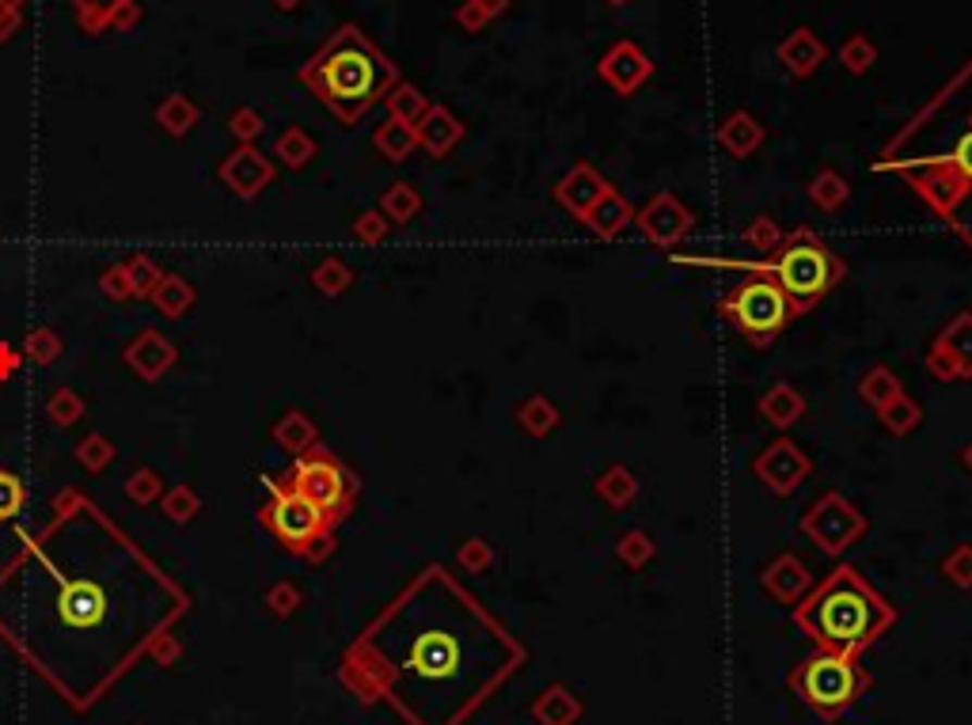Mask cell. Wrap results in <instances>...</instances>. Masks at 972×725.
Returning a JSON list of instances; mask_svg holds the SVG:
<instances>
[{
    "mask_svg": "<svg viewBox=\"0 0 972 725\" xmlns=\"http://www.w3.org/2000/svg\"><path fill=\"white\" fill-rule=\"evenodd\" d=\"M285 483H289L304 501H312L331 524L350 516L353 501H358V479H353L331 452H304V457L292 464V472Z\"/></svg>",
    "mask_w": 972,
    "mask_h": 725,
    "instance_id": "obj_10",
    "label": "cell"
},
{
    "mask_svg": "<svg viewBox=\"0 0 972 725\" xmlns=\"http://www.w3.org/2000/svg\"><path fill=\"white\" fill-rule=\"evenodd\" d=\"M798 528L806 539H813L817 551L844 554L847 547L867 532V516H862V509H855L839 490H828L809 505V513L801 516Z\"/></svg>",
    "mask_w": 972,
    "mask_h": 725,
    "instance_id": "obj_11",
    "label": "cell"
},
{
    "mask_svg": "<svg viewBox=\"0 0 972 725\" xmlns=\"http://www.w3.org/2000/svg\"><path fill=\"white\" fill-rule=\"evenodd\" d=\"M381 213H388L396 225H411L414 217L422 213V198L411 183H396L388 195L381 198Z\"/></svg>",
    "mask_w": 972,
    "mask_h": 725,
    "instance_id": "obj_33",
    "label": "cell"
},
{
    "mask_svg": "<svg viewBox=\"0 0 972 725\" xmlns=\"http://www.w3.org/2000/svg\"><path fill=\"white\" fill-rule=\"evenodd\" d=\"M532 714H536V722H544V725H574L582 718V703L574 699V691L554 684V688H547L544 696L536 699Z\"/></svg>",
    "mask_w": 972,
    "mask_h": 725,
    "instance_id": "obj_26",
    "label": "cell"
},
{
    "mask_svg": "<svg viewBox=\"0 0 972 725\" xmlns=\"http://www.w3.org/2000/svg\"><path fill=\"white\" fill-rule=\"evenodd\" d=\"M752 472H756V479L775 493V498H790V493L813 475V460H809L790 437H778V441H771L768 449L756 457Z\"/></svg>",
    "mask_w": 972,
    "mask_h": 725,
    "instance_id": "obj_14",
    "label": "cell"
},
{
    "mask_svg": "<svg viewBox=\"0 0 972 725\" xmlns=\"http://www.w3.org/2000/svg\"><path fill=\"white\" fill-rule=\"evenodd\" d=\"M605 4H612V8H623V4H631V0H605Z\"/></svg>",
    "mask_w": 972,
    "mask_h": 725,
    "instance_id": "obj_49",
    "label": "cell"
},
{
    "mask_svg": "<svg viewBox=\"0 0 972 725\" xmlns=\"http://www.w3.org/2000/svg\"><path fill=\"white\" fill-rule=\"evenodd\" d=\"M300 84L342 126H358L376 103L388 99V91L399 84V68L396 61L384 58L365 30L346 23L304 61Z\"/></svg>",
    "mask_w": 972,
    "mask_h": 725,
    "instance_id": "obj_4",
    "label": "cell"
},
{
    "mask_svg": "<svg viewBox=\"0 0 972 725\" xmlns=\"http://www.w3.org/2000/svg\"><path fill=\"white\" fill-rule=\"evenodd\" d=\"M320 282H323V289H331V292H338L342 289L346 282H350V270L342 266V262H327V266L320 270Z\"/></svg>",
    "mask_w": 972,
    "mask_h": 725,
    "instance_id": "obj_44",
    "label": "cell"
},
{
    "mask_svg": "<svg viewBox=\"0 0 972 725\" xmlns=\"http://www.w3.org/2000/svg\"><path fill=\"white\" fill-rule=\"evenodd\" d=\"M965 464H969V472H972V445L965 449Z\"/></svg>",
    "mask_w": 972,
    "mask_h": 725,
    "instance_id": "obj_50",
    "label": "cell"
},
{
    "mask_svg": "<svg viewBox=\"0 0 972 725\" xmlns=\"http://www.w3.org/2000/svg\"><path fill=\"white\" fill-rule=\"evenodd\" d=\"M615 554H620V562H623V566H631V570H643V566H650V562H653V554H658V547H653V539L646 536L643 528H635V532H623V536H620V543H615Z\"/></svg>",
    "mask_w": 972,
    "mask_h": 725,
    "instance_id": "obj_34",
    "label": "cell"
},
{
    "mask_svg": "<svg viewBox=\"0 0 972 725\" xmlns=\"http://www.w3.org/2000/svg\"><path fill=\"white\" fill-rule=\"evenodd\" d=\"M597 493L600 498L608 501V505L612 509H627L631 501L638 498V479H635V472H631V467H623V464H612V467H605V472L597 475Z\"/></svg>",
    "mask_w": 972,
    "mask_h": 725,
    "instance_id": "obj_28",
    "label": "cell"
},
{
    "mask_svg": "<svg viewBox=\"0 0 972 725\" xmlns=\"http://www.w3.org/2000/svg\"><path fill=\"white\" fill-rule=\"evenodd\" d=\"M676 262L688 266H726V270H745V274H763L790 297L794 315H806L844 282L847 266L836 251L821 243V236L809 228H794L790 236H783V243L775 251H768V259L760 262H733V259H696V254H673Z\"/></svg>",
    "mask_w": 972,
    "mask_h": 725,
    "instance_id": "obj_6",
    "label": "cell"
},
{
    "mask_svg": "<svg viewBox=\"0 0 972 725\" xmlns=\"http://www.w3.org/2000/svg\"><path fill=\"white\" fill-rule=\"evenodd\" d=\"M20 505H23V486H20V479H12L8 472H0V521H8V516H12Z\"/></svg>",
    "mask_w": 972,
    "mask_h": 725,
    "instance_id": "obj_42",
    "label": "cell"
},
{
    "mask_svg": "<svg viewBox=\"0 0 972 725\" xmlns=\"http://www.w3.org/2000/svg\"><path fill=\"white\" fill-rule=\"evenodd\" d=\"M384 103H388V114H391V118L407 122V126H419V118L429 111V99L422 96V91L414 88V84H407V80H399L396 88L388 91V99H384Z\"/></svg>",
    "mask_w": 972,
    "mask_h": 725,
    "instance_id": "obj_32",
    "label": "cell"
},
{
    "mask_svg": "<svg viewBox=\"0 0 972 725\" xmlns=\"http://www.w3.org/2000/svg\"><path fill=\"white\" fill-rule=\"evenodd\" d=\"M20 4V0H0V8H15Z\"/></svg>",
    "mask_w": 972,
    "mask_h": 725,
    "instance_id": "obj_51",
    "label": "cell"
},
{
    "mask_svg": "<svg viewBox=\"0 0 972 725\" xmlns=\"http://www.w3.org/2000/svg\"><path fill=\"white\" fill-rule=\"evenodd\" d=\"M905 391V384H900V376L893 373V368L885 365H874L867 376L859 380V399L867 407H874V411H882L885 403H893V399Z\"/></svg>",
    "mask_w": 972,
    "mask_h": 725,
    "instance_id": "obj_30",
    "label": "cell"
},
{
    "mask_svg": "<svg viewBox=\"0 0 972 725\" xmlns=\"http://www.w3.org/2000/svg\"><path fill=\"white\" fill-rule=\"evenodd\" d=\"M516 426L524 429L528 437H547L554 434V426H559V407L551 403L547 396H528L521 407H516Z\"/></svg>",
    "mask_w": 972,
    "mask_h": 725,
    "instance_id": "obj_29",
    "label": "cell"
},
{
    "mask_svg": "<svg viewBox=\"0 0 972 725\" xmlns=\"http://www.w3.org/2000/svg\"><path fill=\"white\" fill-rule=\"evenodd\" d=\"M179 612L187 597L88 501L0 574V630L73 707L96 703Z\"/></svg>",
    "mask_w": 972,
    "mask_h": 725,
    "instance_id": "obj_1",
    "label": "cell"
},
{
    "mask_svg": "<svg viewBox=\"0 0 972 725\" xmlns=\"http://www.w3.org/2000/svg\"><path fill=\"white\" fill-rule=\"evenodd\" d=\"M631 225H635V205H631L615 187L608 190V195L589 210V217H585V228H589V233L597 236V240H605V243L620 240Z\"/></svg>",
    "mask_w": 972,
    "mask_h": 725,
    "instance_id": "obj_19",
    "label": "cell"
},
{
    "mask_svg": "<svg viewBox=\"0 0 972 725\" xmlns=\"http://www.w3.org/2000/svg\"><path fill=\"white\" fill-rule=\"evenodd\" d=\"M414 134H419V149H426L434 160H441V157H449L460 141H464V122H460L449 107L429 103V111L419 118Z\"/></svg>",
    "mask_w": 972,
    "mask_h": 725,
    "instance_id": "obj_17",
    "label": "cell"
},
{
    "mask_svg": "<svg viewBox=\"0 0 972 725\" xmlns=\"http://www.w3.org/2000/svg\"><path fill=\"white\" fill-rule=\"evenodd\" d=\"M877 422H882V426L889 429V434L908 437V434H912V429L923 422V407L915 403L912 396H905V391H900V396L893 399V403H885L882 411H877Z\"/></svg>",
    "mask_w": 972,
    "mask_h": 725,
    "instance_id": "obj_31",
    "label": "cell"
},
{
    "mask_svg": "<svg viewBox=\"0 0 972 725\" xmlns=\"http://www.w3.org/2000/svg\"><path fill=\"white\" fill-rule=\"evenodd\" d=\"M353 233H358L365 243H381V240H384V233H388V225H384L381 213H365V217H361L358 225H353Z\"/></svg>",
    "mask_w": 972,
    "mask_h": 725,
    "instance_id": "obj_43",
    "label": "cell"
},
{
    "mask_svg": "<svg viewBox=\"0 0 972 725\" xmlns=\"http://www.w3.org/2000/svg\"><path fill=\"white\" fill-rule=\"evenodd\" d=\"M597 76L615 91V96H635V91L653 76V61L643 46L623 38V42H615L612 50L597 61Z\"/></svg>",
    "mask_w": 972,
    "mask_h": 725,
    "instance_id": "obj_15",
    "label": "cell"
},
{
    "mask_svg": "<svg viewBox=\"0 0 972 725\" xmlns=\"http://www.w3.org/2000/svg\"><path fill=\"white\" fill-rule=\"evenodd\" d=\"M225 179L233 183L236 190H244V195H254V190L270 179V164L254 149H240L225 164Z\"/></svg>",
    "mask_w": 972,
    "mask_h": 725,
    "instance_id": "obj_27",
    "label": "cell"
},
{
    "mask_svg": "<svg viewBox=\"0 0 972 725\" xmlns=\"http://www.w3.org/2000/svg\"><path fill=\"white\" fill-rule=\"evenodd\" d=\"M195 118H198V107L183 96H167L164 107H160V122H164L172 134H187V129L195 126Z\"/></svg>",
    "mask_w": 972,
    "mask_h": 725,
    "instance_id": "obj_38",
    "label": "cell"
},
{
    "mask_svg": "<svg viewBox=\"0 0 972 725\" xmlns=\"http://www.w3.org/2000/svg\"><path fill=\"white\" fill-rule=\"evenodd\" d=\"M262 524L277 536V543L289 547V551H300L308 559H323L331 551V528L335 524L312 505L304 501L289 483H277L270 486V501L262 509Z\"/></svg>",
    "mask_w": 972,
    "mask_h": 725,
    "instance_id": "obj_9",
    "label": "cell"
},
{
    "mask_svg": "<svg viewBox=\"0 0 972 725\" xmlns=\"http://www.w3.org/2000/svg\"><path fill=\"white\" fill-rule=\"evenodd\" d=\"M927 373L938 384L972 380V312H958L927 350Z\"/></svg>",
    "mask_w": 972,
    "mask_h": 725,
    "instance_id": "obj_12",
    "label": "cell"
},
{
    "mask_svg": "<svg viewBox=\"0 0 972 725\" xmlns=\"http://www.w3.org/2000/svg\"><path fill=\"white\" fill-rule=\"evenodd\" d=\"M635 225L653 247L673 251L676 243H684L696 228V213L681 202L676 195H653L643 210H635Z\"/></svg>",
    "mask_w": 972,
    "mask_h": 725,
    "instance_id": "obj_13",
    "label": "cell"
},
{
    "mask_svg": "<svg viewBox=\"0 0 972 725\" xmlns=\"http://www.w3.org/2000/svg\"><path fill=\"white\" fill-rule=\"evenodd\" d=\"M768 141V129L756 118L752 111H733L726 122L719 126V145L730 152L733 160H748L760 152V145Z\"/></svg>",
    "mask_w": 972,
    "mask_h": 725,
    "instance_id": "obj_21",
    "label": "cell"
},
{
    "mask_svg": "<svg viewBox=\"0 0 972 725\" xmlns=\"http://www.w3.org/2000/svg\"><path fill=\"white\" fill-rule=\"evenodd\" d=\"M756 407H760V418L768 422V426H775V429H790L794 422L806 418V396H801V391L794 388V384H786V380L771 384Z\"/></svg>",
    "mask_w": 972,
    "mask_h": 725,
    "instance_id": "obj_23",
    "label": "cell"
},
{
    "mask_svg": "<svg viewBox=\"0 0 972 725\" xmlns=\"http://www.w3.org/2000/svg\"><path fill=\"white\" fill-rule=\"evenodd\" d=\"M486 627L494 623L483 615L479 600L468 597L449 570L429 566L346 653L342 680L365 703L388 696L399 711L411 703L414 691H452L472 684L483 696L498 676L468 668V638L483 635Z\"/></svg>",
    "mask_w": 972,
    "mask_h": 725,
    "instance_id": "obj_2",
    "label": "cell"
},
{
    "mask_svg": "<svg viewBox=\"0 0 972 725\" xmlns=\"http://www.w3.org/2000/svg\"><path fill=\"white\" fill-rule=\"evenodd\" d=\"M270 608H274L277 615H289L292 608H297V592L292 589H274L270 592Z\"/></svg>",
    "mask_w": 972,
    "mask_h": 725,
    "instance_id": "obj_46",
    "label": "cell"
},
{
    "mask_svg": "<svg viewBox=\"0 0 972 725\" xmlns=\"http://www.w3.org/2000/svg\"><path fill=\"white\" fill-rule=\"evenodd\" d=\"M874 61H877V46L870 42L867 35H851L844 46H839V65H844L847 73L867 76L870 68H874Z\"/></svg>",
    "mask_w": 972,
    "mask_h": 725,
    "instance_id": "obj_36",
    "label": "cell"
},
{
    "mask_svg": "<svg viewBox=\"0 0 972 725\" xmlns=\"http://www.w3.org/2000/svg\"><path fill=\"white\" fill-rule=\"evenodd\" d=\"M509 8V0H464L457 8V23L468 30V35H479L490 20H498L501 12Z\"/></svg>",
    "mask_w": 972,
    "mask_h": 725,
    "instance_id": "obj_35",
    "label": "cell"
},
{
    "mask_svg": "<svg viewBox=\"0 0 972 725\" xmlns=\"http://www.w3.org/2000/svg\"><path fill=\"white\" fill-rule=\"evenodd\" d=\"M277 152H282L292 167H300L312 160V141L304 137V129H285L282 141H277Z\"/></svg>",
    "mask_w": 972,
    "mask_h": 725,
    "instance_id": "obj_41",
    "label": "cell"
},
{
    "mask_svg": "<svg viewBox=\"0 0 972 725\" xmlns=\"http://www.w3.org/2000/svg\"><path fill=\"white\" fill-rule=\"evenodd\" d=\"M15 23H20V4H15V8H0V38L12 35Z\"/></svg>",
    "mask_w": 972,
    "mask_h": 725,
    "instance_id": "obj_47",
    "label": "cell"
},
{
    "mask_svg": "<svg viewBox=\"0 0 972 725\" xmlns=\"http://www.w3.org/2000/svg\"><path fill=\"white\" fill-rule=\"evenodd\" d=\"M740 240H745L748 247H756V251H775L778 243H783V228L775 225L771 217H752L745 228H740Z\"/></svg>",
    "mask_w": 972,
    "mask_h": 725,
    "instance_id": "obj_37",
    "label": "cell"
},
{
    "mask_svg": "<svg viewBox=\"0 0 972 725\" xmlns=\"http://www.w3.org/2000/svg\"><path fill=\"white\" fill-rule=\"evenodd\" d=\"M790 688L806 707H813L821 718H839L851 711V703L870 688V676L859 668V661L847 653L821 650L817 658L801 661L790 673Z\"/></svg>",
    "mask_w": 972,
    "mask_h": 725,
    "instance_id": "obj_8",
    "label": "cell"
},
{
    "mask_svg": "<svg viewBox=\"0 0 972 725\" xmlns=\"http://www.w3.org/2000/svg\"><path fill=\"white\" fill-rule=\"evenodd\" d=\"M874 172L905 179V187L972 247V58L889 137Z\"/></svg>",
    "mask_w": 972,
    "mask_h": 725,
    "instance_id": "obj_3",
    "label": "cell"
},
{
    "mask_svg": "<svg viewBox=\"0 0 972 725\" xmlns=\"http://www.w3.org/2000/svg\"><path fill=\"white\" fill-rule=\"evenodd\" d=\"M608 190H612V183H608L605 175L597 172V167H593V164H585V160H582V164H574L566 175H562L559 183H554L551 198L562 205V210L570 213V217L577 221V225H585V217H589V210L600 202V198L608 195Z\"/></svg>",
    "mask_w": 972,
    "mask_h": 725,
    "instance_id": "obj_16",
    "label": "cell"
},
{
    "mask_svg": "<svg viewBox=\"0 0 972 725\" xmlns=\"http://www.w3.org/2000/svg\"><path fill=\"white\" fill-rule=\"evenodd\" d=\"M373 145L381 149L384 160H391V164H403V160L411 157L414 149H419V134H414V126H407V122L388 118V122H381V129L373 134Z\"/></svg>",
    "mask_w": 972,
    "mask_h": 725,
    "instance_id": "obj_25",
    "label": "cell"
},
{
    "mask_svg": "<svg viewBox=\"0 0 972 725\" xmlns=\"http://www.w3.org/2000/svg\"><path fill=\"white\" fill-rule=\"evenodd\" d=\"M274 4H277V8H297L300 0H274Z\"/></svg>",
    "mask_w": 972,
    "mask_h": 725,
    "instance_id": "obj_48",
    "label": "cell"
},
{
    "mask_svg": "<svg viewBox=\"0 0 972 725\" xmlns=\"http://www.w3.org/2000/svg\"><path fill=\"white\" fill-rule=\"evenodd\" d=\"M824 58H828V46H824L821 35L809 27H794L790 35L778 42V61H783V68L794 76V80L813 76L817 68L824 65Z\"/></svg>",
    "mask_w": 972,
    "mask_h": 725,
    "instance_id": "obj_18",
    "label": "cell"
},
{
    "mask_svg": "<svg viewBox=\"0 0 972 725\" xmlns=\"http://www.w3.org/2000/svg\"><path fill=\"white\" fill-rule=\"evenodd\" d=\"M760 582L775 600H783V604H798V600L809 592V570L801 566L794 554H778V559L763 570Z\"/></svg>",
    "mask_w": 972,
    "mask_h": 725,
    "instance_id": "obj_22",
    "label": "cell"
},
{
    "mask_svg": "<svg viewBox=\"0 0 972 725\" xmlns=\"http://www.w3.org/2000/svg\"><path fill=\"white\" fill-rule=\"evenodd\" d=\"M943 574H946V582H954L958 589H972V543H961L946 554Z\"/></svg>",
    "mask_w": 972,
    "mask_h": 725,
    "instance_id": "obj_39",
    "label": "cell"
},
{
    "mask_svg": "<svg viewBox=\"0 0 972 725\" xmlns=\"http://www.w3.org/2000/svg\"><path fill=\"white\" fill-rule=\"evenodd\" d=\"M233 129L240 137H254L262 129V122H259V114H254V111H236L233 114Z\"/></svg>",
    "mask_w": 972,
    "mask_h": 725,
    "instance_id": "obj_45",
    "label": "cell"
},
{
    "mask_svg": "<svg viewBox=\"0 0 972 725\" xmlns=\"http://www.w3.org/2000/svg\"><path fill=\"white\" fill-rule=\"evenodd\" d=\"M457 562L460 566L468 570V574H483V570H490V562H494V547L486 543V539H464V543H460V551H457Z\"/></svg>",
    "mask_w": 972,
    "mask_h": 725,
    "instance_id": "obj_40",
    "label": "cell"
},
{
    "mask_svg": "<svg viewBox=\"0 0 972 725\" xmlns=\"http://www.w3.org/2000/svg\"><path fill=\"white\" fill-rule=\"evenodd\" d=\"M76 20L88 35H103L107 27H134L137 23V0H73Z\"/></svg>",
    "mask_w": 972,
    "mask_h": 725,
    "instance_id": "obj_20",
    "label": "cell"
},
{
    "mask_svg": "<svg viewBox=\"0 0 972 725\" xmlns=\"http://www.w3.org/2000/svg\"><path fill=\"white\" fill-rule=\"evenodd\" d=\"M806 195L821 213H839L847 205V198H851V183H847L836 167H821V172L813 175V183H809Z\"/></svg>",
    "mask_w": 972,
    "mask_h": 725,
    "instance_id": "obj_24",
    "label": "cell"
},
{
    "mask_svg": "<svg viewBox=\"0 0 972 725\" xmlns=\"http://www.w3.org/2000/svg\"><path fill=\"white\" fill-rule=\"evenodd\" d=\"M794 623L821 650L859 658L893 623V608L870 589L867 577H859V570L839 566L813 592H806V600L794 608Z\"/></svg>",
    "mask_w": 972,
    "mask_h": 725,
    "instance_id": "obj_5",
    "label": "cell"
},
{
    "mask_svg": "<svg viewBox=\"0 0 972 725\" xmlns=\"http://www.w3.org/2000/svg\"><path fill=\"white\" fill-rule=\"evenodd\" d=\"M719 315L733 323V330H737L748 346L768 350V346L786 330V323L794 320V308H790V297H786L771 277L748 274L745 282H737L726 297L719 300Z\"/></svg>",
    "mask_w": 972,
    "mask_h": 725,
    "instance_id": "obj_7",
    "label": "cell"
}]
</instances>
